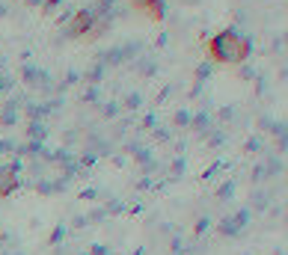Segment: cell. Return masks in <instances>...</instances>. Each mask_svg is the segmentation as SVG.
<instances>
[{
    "mask_svg": "<svg viewBox=\"0 0 288 255\" xmlns=\"http://www.w3.org/2000/svg\"><path fill=\"white\" fill-rule=\"evenodd\" d=\"M208 51L217 62H247L253 53V36H247L238 27H229L208 42Z\"/></svg>",
    "mask_w": 288,
    "mask_h": 255,
    "instance_id": "6da1fadb",
    "label": "cell"
},
{
    "mask_svg": "<svg viewBox=\"0 0 288 255\" xmlns=\"http://www.w3.org/2000/svg\"><path fill=\"white\" fill-rule=\"evenodd\" d=\"M21 77H24L27 86H36V89H42V92H54V89H57V86H54V77H51L45 68H39L36 62H24V65H21Z\"/></svg>",
    "mask_w": 288,
    "mask_h": 255,
    "instance_id": "7a4b0ae2",
    "label": "cell"
},
{
    "mask_svg": "<svg viewBox=\"0 0 288 255\" xmlns=\"http://www.w3.org/2000/svg\"><path fill=\"white\" fill-rule=\"evenodd\" d=\"M95 27V12L92 9H77L68 21H65V39H77L83 33H89Z\"/></svg>",
    "mask_w": 288,
    "mask_h": 255,
    "instance_id": "3957f363",
    "label": "cell"
},
{
    "mask_svg": "<svg viewBox=\"0 0 288 255\" xmlns=\"http://www.w3.org/2000/svg\"><path fill=\"white\" fill-rule=\"evenodd\" d=\"M18 169H21V160H12V163L0 166V199L9 196L18 187Z\"/></svg>",
    "mask_w": 288,
    "mask_h": 255,
    "instance_id": "277c9868",
    "label": "cell"
},
{
    "mask_svg": "<svg viewBox=\"0 0 288 255\" xmlns=\"http://www.w3.org/2000/svg\"><path fill=\"white\" fill-rule=\"evenodd\" d=\"M21 98H9L3 107H0V125L3 128H15L18 125V119H21Z\"/></svg>",
    "mask_w": 288,
    "mask_h": 255,
    "instance_id": "5b68a950",
    "label": "cell"
},
{
    "mask_svg": "<svg viewBox=\"0 0 288 255\" xmlns=\"http://www.w3.org/2000/svg\"><path fill=\"white\" fill-rule=\"evenodd\" d=\"M190 128H193L199 137H208V134H211V128H214V122H211V113H208V110H199V113H193V119H190Z\"/></svg>",
    "mask_w": 288,
    "mask_h": 255,
    "instance_id": "8992f818",
    "label": "cell"
},
{
    "mask_svg": "<svg viewBox=\"0 0 288 255\" xmlns=\"http://www.w3.org/2000/svg\"><path fill=\"white\" fill-rule=\"evenodd\" d=\"M18 152H21V154H27V157H42V160H51V149H48L45 143H33V140H27L24 146H18Z\"/></svg>",
    "mask_w": 288,
    "mask_h": 255,
    "instance_id": "52a82bcc",
    "label": "cell"
},
{
    "mask_svg": "<svg viewBox=\"0 0 288 255\" xmlns=\"http://www.w3.org/2000/svg\"><path fill=\"white\" fill-rule=\"evenodd\" d=\"M128 3L137 6V9H149L152 18H164L167 15V0H128Z\"/></svg>",
    "mask_w": 288,
    "mask_h": 255,
    "instance_id": "ba28073f",
    "label": "cell"
},
{
    "mask_svg": "<svg viewBox=\"0 0 288 255\" xmlns=\"http://www.w3.org/2000/svg\"><path fill=\"white\" fill-rule=\"evenodd\" d=\"M134 71L143 77H155L158 74V56H137L134 59Z\"/></svg>",
    "mask_w": 288,
    "mask_h": 255,
    "instance_id": "9c48e42d",
    "label": "cell"
},
{
    "mask_svg": "<svg viewBox=\"0 0 288 255\" xmlns=\"http://www.w3.org/2000/svg\"><path fill=\"white\" fill-rule=\"evenodd\" d=\"M104 74H107V65H104V62H95V65H92L86 74H80V77H83L89 86H98V83L104 80Z\"/></svg>",
    "mask_w": 288,
    "mask_h": 255,
    "instance_id": "30bf717a",
    "label": "cell"
},
{
    "mask_svg": "<svg viewBox=\"0 0 288 255\" xmlns=\"http://www.w3.org/2000/svg\"><path fill=\"white\" fill-rule=\"evenodd\" d=\"M27 137H30L33 143H45V137H48V125L39 122V119H33V122L27 125Z\"/></svg>",
    "mask_w": 288,
    "mask_h": 255,
    "instance_id": "8fae6325",
    "label": "cell"
},
{
    "mask_svg": "<svg viewBox=\"0 0 288 255\" xmlns=\"http://www.w3.org/2000/svg\"><path fill=\"white\" fill-rule=\"evenodd\" d=\"M122 107L125 110H140L143 107V92H128L125 101H122Z\"/></svg>",
    "mask_w": 288,
    "mask_h": 255,
    "instance_id": "7c38bea8",
    "label": "cell"
},
{
    "mask_svg": "<svg viewBox=\"0 0 288 255\" xmlns=\"http://www.w3.org/2000/svg\"><path fill=\"white\" fill-rule=\"evenodd\" d=\"M119 113H122V104H119V101H104V104H101V116H104V119H116Z\"/></svg>",
    "mask_w": 288,
    "mask_h": 255,
    "instance_id": "4fadbf2b",
    "label": "cell"
},
{
    "mask_svg": "<svg viewBox=\"0 0 288 255\" xmlns=\"http://www.w3.org/2000/svg\"><path fill=\"white\" fill-rule=\"evenodd\" d=\"M190 119H193V113H190V110H184V107H181V110H178V113L173 116L175 128H190Z\"/></svg>",
    "mask_w": 288,
    "mask_h": 255,
    "instance_id": "5bb4252c",
    "label": "cell"
},
{
    "mask_svg": "<svg viewBox=\"0 0 288 255\" xmlns=\"http://www.w3.org/2000/svg\"><path fill=\"white\" fill-rule=\"evenodd\" d=\"M211 71H214L211 62H199V65H196V83H205V80L211 77Z\"/></svg>",
    "mask_w": 288,
    "mask_h": 255,
    "instance_id": "9a60e30c",
    "label": "cell"
},
{
    "mask_svg": "<svg viewBox=\"0 0 288 255\" xmlns=\"http://www.w3.org/2000/svg\"><path fill=\"white\" fill-rule=\"evenodd\" d=\"M250 199H253V211H265L268 208V193L265 190H256Z\"/></svg>",
    "mask_w": 288,
    "mask_h": 255,
    "instance_id": "2e32d148",
    "label": "cell"
},
{
    "mask_svg": "<svg viewBox=\"0 0 288 255\" xmlns=\"http://www.w3.org/2000/svg\"><path fill=\"white\" fill-rule=\"evenodd\" d=\"M77 80H80V71H77V68H68V71H65V80H62V83H59V86H57V89H59V92H62V89H65V86H74V83H77Z\"/></svg>",
    "mask_w": 288,
    "mask_h": 255,
    "instance_id": "e0dca14e",
    "label": "cell"
},
{
    "mask_svg": "<svg viewBox=\"0 0 288 255\" xmlns=\"http://www.w3.org/2000/svg\"><path fill=\"white\" fill-rule=\"evenodd\" d=\"M226 143V131L223 128H211V134H208V146H223Z\"/></svg>",
    "mask_w": 288,
    "mask_h": 255,
    "instance_id": "ac0fdd59",
    "label": "cell"
},
{
    "mask_svg": "<svg viewBox=\"0 0 288 255\" xmlns=\"http://www.w3.org/2000/svg\"><path fill=\"white\" fill-rule=\"evenodd\" d=\"M98 101H101L98 86H86V92H83V104H98Z\"/></svg>",
    "mask_w": 288,
    "mask_h": 255,
    "instance_id": "d6986e66",
    "label": "cell"
},
{
    "mask_svg": "<svg viewBox=\"0 0 288 255\" xmlns=\"http://www.w3.org/2000/svg\"><path fill=\"white\" fill-rule=\"evenodd\" d=\"M232 193H235V181H226V184H220V190H217L220 199H229Z\"/></svg>",
    "mask_w": 288,
    "mask_h": 255,
    "instance_id": "ffe728a7",
    "label": "cell"
},
{
    "mask_svg": "<svg viewBox=\"0 0 288 255\" xmlns=\"http://www.w3.org/2000/svg\"><path fill=\"white\" fill-rule=\"evenodd\" d=\"M232 119H238V110L235 107H223L220 110V122H232Z\"/></svg>",
    "mask_w": 288,
    "mask_h": 255,
    "instance_id": "44dd1931",
    "label": "cell"
},
{
    "mask_svg": "<svg viewBox=\"0 0 288 255\" xmlns=\"http://www.w3.org/2000/svg\"><path fill=\"white\" fill-rule=\"evenodd\" d=\"M265 178H268V169H265V163H259L253 169V181H265Z\"/></svg>",
    "mask_w": 288,
    "mask_h": 255,
    "instance_id": "7402d4cb",
    "label": "cell"
},
{
    "mask_svg": "<svg viewBox=\"0 0 288 255\" xmlns=\"http://www.w3.org/2000/svg\"><path fill=\"white\" fill-rule=\"evenodd\" d=\"M247 152H262V140L259 137H250L247 140Z\"/></svg>",
    "mask_w": 288,
    "mask_h": 255,
    "instance_id": "603a6c76",
    "label": "cell"
},
{
    "mask_svg": "<svg viewBox=\"0 0 288 255\" xmlns=\"http://www.w3.org/2000/svg\"><path fill=\"white\" fill-rule=\"evenodd\" d=\"M256 92H259V95H265V92H268V77H259V83H256Z\"/></svg>",
    "mask_w": 288,
    "mask_h": 255,
    "instance_id": "cb8c5ba5",
    "label": "cell"
},
{
    "mask_svg": "<svg viewBox=\"0 0 288 255\" xmlns=\"http://www.w3.org/2000/svg\"><path fill=\"white\" fill-rule=\"evenodd\" d=\"M155 125H158V116H155V113H149V116L143 119V128H155Z\"/></svg>",
    "mask_w": 288,
    "mask_h": 255,
    "instance_id": "d4e9b609",
    "label": "cell"
},
{
    "mask_svg": "<svg viewBox=\"0 0 288 255\" xmlns=\"http://www.w3.org/2000/svg\"><path fill=\"white\" fill-rule=\"evenodd\" d=\"M59 3H62V0H45V6H42V9H45V12H54Z\"/></svg>",
    "mask_w": 288,
    "mask_h": 255,
    "instance_id": "484cf974",
    "label": "cell"
},
{
    "mask_svg": "<svg viewBox=\"0 0 288 255\" xmlns=\"http://www.w3.org/2000/svg\"><path fill=\"white\" fill-rule=\"evenodd\" d=\"M173 172H184V157H178V160H173Z\"/></svg>",
    "mask_w": 288,
    "mask_h": 255,
    "instance_id": "4316f807",
    "label": "cell"
},
{
    "mask_svg": "<svg viewBox=\"0 0 288 255\" xmlns=\"http://www.w3.org/2000/svg\"><path fill=\"white\" fill-rule=\"evenodd\" d=\"M155 137H158V140H170V131H167V128H161V131L155 128Z\"/></svg>",
    "mask_w": 288,
    "mask_h": 255,
    "instance_id": "83f0119b",
    "label": "cell"
},
{
    "mask_svg": "<svg viewBox=\"0 0 288 255\" xmlns=\"http://www.w3.org/2000/svg\"><path fill=\"white\" fill-rule=\"evenodd\" d=\"M208 226H211V220H208V217H202V220H199V226H196V232H205Z\"/></svg>",
    "mask_w": 288,
    "mask_h": 255,
    "instance_id": "f1b7e54d",
    "label": "cell"
},
{
    "mask_svg": "<svg viewBox=\"0 0 288 255\" xmlns=\"http://www.w3.org/2000/svg\"><path fill=\"white\" fill-rule=\"evenodd\" d=\"M9 86H12V80H9L6 74H0V92H3V89H9Z\"/></svg>",
    "mask_w": 288,
    "mask_h": 255,
    "instance_id": "f546056e",
    "label": "cell"
},
{
    "mask_svg": "<svg viewBox=\"0 0 288 255\" xmlns=\"http://www.w3.org/2000/svg\"><path fill=\"white\" fill-rule=\"evenodd\" d=\"M274 51H283V33H280V36L274 39Z\"/></svg>",
    "mask_w": 288,
    "mask_h": 255,
    "instance_id": "4dcf8cb0",
    "label": "cell"
},
{
    "mask_svg": "<svg viewBox=\"0 0 288 255\" xmlns=\"http://www.w3.org/2000/svg\"><path fill=\"white\" fill-rule=\"evenodd\" d=\"M271 125H274V119H268V116H262V128H265V131H271Z\"/></svg>",
    "mask_w": 288,
    "mask_h": 255,
    "instance_id": "1f68e13d",
    "label": "cell"
},
{
    "mask_svg": "<svg viewBox=\"0 0 288 255\" xmlns=\"http://www.w3.org/2000/svg\"><path fill=\"white\" fill-rule=\"evenodd\" d=\"M95 196H98V190H92V187H89V190H83V199H95Z\"/></svg>",
    "mask_w": 288,
    "mask_h": 255,
    "instance_id": "d6a6232c",
    "label": "cell"
},
{
    "mask_svg": "<svg viewBox=\"0 0 288 255\" xmlns=\"http://www.w3.org/2000/svg\"><path fill=\"white\" fill-rule=\"evenodd\" d=\"M6 15H9V6H6V3H0V18H6Z\"/></svg>",
    "mask_w": 288,
    "mask_h": 255,
    "instance_id": "836d02e7",
    "label": "cell"
},
{
    "mask_svg": "<svg viewBox=\"0 0 288 255\" xmlns=\"http://www.w3.org/2000/svg\"><path fill=\"white\" fill-rule=\"evenodd\" d=\"M30 6H45V0H27Z\"/></svg>",
    "mask_w": 288,
    "mask_h": 255,
    "instance_id": "e575fe53",
    "label": "cell"
}]
</instances>
